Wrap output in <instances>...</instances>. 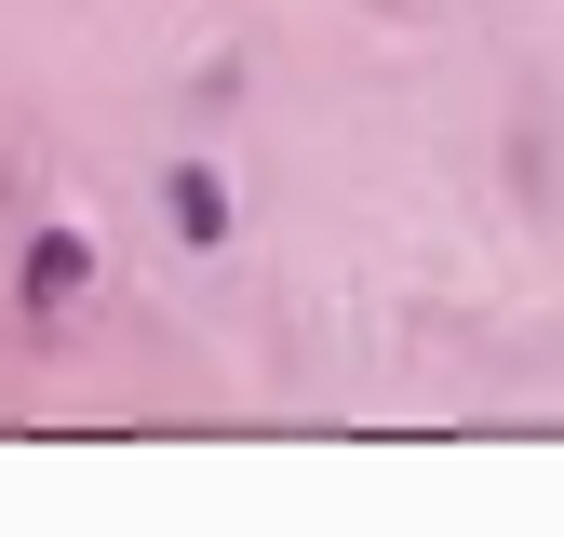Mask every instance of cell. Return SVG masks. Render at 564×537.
I'll return each instance as SVG.
<instances>
[{
    "mask_svg": "<svg viewBox=\"0 0 564 537\" xmlns=\"http://www.w3.org/2000/svg\"><path fill=\"white\" fill-rule=\"evenodd\" d=\"M162 229H175V255H229L242 242V188L216 162H162Z\"/></svg>",
    "mask_w": 564,
    "mask_h": 537,
    "instance_id": "1",
    "label": "cell"
},
{
    "mask_svg": "<svg viewBox=\"0 0 564 537\" xmlns=\"http://www.w3.org/2000/svg\"><path fill=\"white\" fill-rule=\"evenodd\" d=\"M82 283H95V242H82V229H41V242L14 255V296H28V309H67Z\"/></svg>",
    "mask_w": 564,
    "mask_h": 537,
    "instance_id": "2",
    "label": "cell"
}]
</instances>
